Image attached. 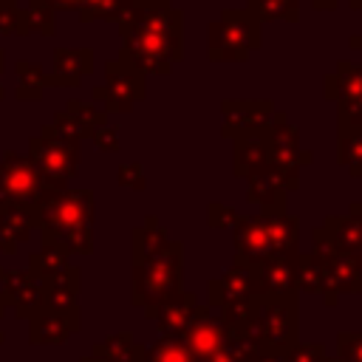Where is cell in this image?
<instances>
[{
  "mask_svg": "<svg viewBox=\"0 0 362 362\" xmlns=\"http://www.w3.org/2000/svg\"><path fill=\"white\" fill-rule=\"evenodd\" d=\"M127 6H130V0H82L76 11H79L82 23H90V20L119 23V17L124 14Z\"/></svg>",
  "mask_w": 362,
  "mask_h": 362,
  "instance_id": "32",
  "label": "cell"
},
{
  "mask_svg": "<svg viewBox=\"0 0 362 362\" xmlns=\"http://www.w3.org/2000/svg\"><path fill=\"white\" fill-rule=\"evenodd\" d=\"M325 235L331 238L337 252L362 255V204H351L348 215H331L322 223Z\"/></svg>",
  "mask_w": 362,
  "mask_h": 362,
  "instance_id": "19",
  "label": "cell"
},
{
  "mask_svg": "<svg viewBox=\"0 0 362 362\" xmlns=\"http://www.w3.org/2000/svg\"><path fill=\"white\" fill-rule=\"evenodd\" d=\"M221 113H223L221 133L229 139H243L266 130L269 119L274 116V105L269 99H223Z\"/></svg>",
  "mask_w": 362,
  "mask_h": 362,
  "instance_id": "10",
  "label": "cell"
},
{
  "mask_svg": "<svg viewBox=\"0 0 362 362\" xmlns=\"http://www.w3.org/2000/svg\"><path fill=\"white\" fill-rule=\"evenodd\" d=\"M65 113L76 122V127H79V136H82V139H90L102 124H107V113H105V110H96L93 105L79 102V99H68Z\"/></svg>",
  "mask_w": 362,
  "mask_h": 362,
  "instance_id": "29",
  "label": "cell"
},
{
  "mask_svg": "<svg viewBox=\"0 0 362 362\" xmlns=\"http://www.w3.org/2000/svg\"><path fill=\"white\" fill-rule=\"evenodd\" d=\"M337 3L339 0H311V6L320 8V11H331V8H337Z\"/></svg>",
  "mask_w": 362,
  "mask_h": 362,
  "instance_id": "46",
  "label": "cell"
},
{
  "mask_svg": "<svg viewBox=\"0 0 362 362\" xmlns=\"http://www.w3.org/2000/svg\"><path fill=\"white\" fill-rule=\"evenodd\" d=\"M286 181L274 167H263L246 178V198L260 206V215L286 212Z\"/></svg>",
  "mask_w": 362,
  "mask_h": 362,
  "instance_id": "14",
  "label": "cell"
},
{
  "mask_svg": "<svg viewBox=\"0 0 362 362\" xmlns=\"http://www.w3.org/2000/svg\"><path fill=\"white\" fill-rule=\"evenodd\" d=\"M119 59L144 76H164L184 59V14L170 0H130L119 17Z\"/></svg>",
  "mask_w": 362,
  "mask_h": 362,
  "instance_id": "1",
  "label": "cell"
},
{
  "mask_svg": "<svg viewBox=\"0 0 362 362\" xmlns=\"http://www.w3.org/2000/svg\"><path fill=\"white\" fill-rule=\"evenodd\" d=\"M0 280H3V269H0Z\"/></svg>",
  "mask_w": 362,
  "mask_h": 362,
  "instance_id": "53",
  "label": "cell"
},
{
  "mask_svg": "<svg viewBox=\"0 0 362 362\" xmlns=\"http://www.w3.org/2000/svg\"><path fill=\"white\" fill-rule=\"evenodd\" d=\"M348 6H351L354 11H359V8H362V0H348Z\"/></svg>",
  "mask_w": 362,
  "mask_h": 362,
  "instance_id": "50",
  "label": "cell"
},
{
  "mask_svg": "<svg viewBox=\"0 0 362 362\" xmlns=\"http://www.w3.org/2000/svg\"><path fill=\"white\" fill-rule=\"evenodd\" d=\"M181 339L187 342V348L195 359H209L229 342V334H226V325L221 322V317L212 308L201 305L195 320L189 322V328L181 334Z\"/></svg>",
  "mask_w": 362,
  "mask_h": 362,
  "instance_id": "11",
  "label": "cell"
},
{
  "mask_svg": "<svg viewBox=\"0 0 362 362\" xmlns=\"http://www.w3.org/2000/svg\"><path fill=\"white\" fill-rule=\"evenodd\" d=\"M0 99H3V85H0Z\"/></svg>",
  "mask_w": 362,
  "mask_h": 362,
  "instance_id": "52",
  "label": "cell"
},
{
  "mask_svg": "<svg viewBox=\"0 0 362 362\" xmlns=\"http://www.w3.org/2000/svg\"><path fill=\"white\" fill-rule=\"evenodd\" d=\"M3 65H6V59H3V51H0V74H3Z\"/></svg>",
  "mask_w": 362,
  "mask_h": 362,
  "instance_id": "51",
  "label": "cell"
},
{
  "mask_svg": "<svg viewBox=\"0 0 362 362\" xmlns=\"http://www.w3.org/2000/svg\"><path fill=\"white\" fill-rule=\"evenodd\" d=\"M266 235L272 246V257H297L300 255V221L288 212H272L263 215Z\"/></svg>",
  "mask_w": 362,
  "mask_h": 362,
  "instance_id": "22",
  "label": "cell"
},
{
  "mask_svg": "<svg viewBox=\"0 0 362 362\" xmlns=\"http://www.w3.org/2000/svg\"><path fill=\"white\" fill-rule=\"evenodd\" d=\"M260 42V20L249 8H226L209 23L206 54L212 62H243Z\"/></svg>",
  "mask_w": 362,
  "mask_h": 362,
  "instance_id": "5",
  "label": "cell"
},
{
  "mask_svg": "<svg viewBox=\"0 0 362 362\" xmlns=\"http://www.w3.org/2000/svg\"><path fill=\"white\" fill-rule=\"evenodd\" d=\"M198 297L192 291H178L175 297H170L158 311H156V325H158V334L161 337H181L189 322L195 320L198 314Z\"/></svg>",
  "mask_w": 362,
  "mask_h": 362,
  "instance_id": "18",
  "label": "cell"
},
{
  "mask_svg": "<svg viewBox=\"0 0 362 362\" xmlns=\"http://www.w3.org/2000/svg\"><path fill=\"white\" fill-rule=\"evenodd\" d=\"M6 305H8V297L3 294V288H0V317L6 314Z\"/></svg>",
  "mask_w": 362,
  "mask_h": 362,
  "instance_id": "47",
  "label": "cell"
},
{
  "mask_svg": "<svg viewBox=\"0 0 362 362\" xmlns=\"http://www.w3.org/2000/svg\"><path fill=\"white\" fill-rule=\"evenodd\" d=\"M337 136H362V102L337 105Z\"/></svg>",
  "mask_w": 362,
  "mask_h": 362,
  "instance_id": "37",
  "label": "cell"
},
{
  "mask_svg": "<svg viewBox=\"0 0 362 362\" xmlns=\"http://www.w3.org/2000/svg\"><path fill=\"white\" fill-rule=\"evenodd\" d=\"M68 266H71L68 255L62 249H57V246H48V243H42L40 252H31V257H28V272L37 274L40 280H48V277L65 272Z\"/></svg>",
  "mask_w": 362,
  "mask_h": 362,
  "instance_id": "26",
  "label": "cell"
},
{
  "mask_svg": "<svg viewBox=\"0 0 362 362\" xmlns=\"http://www.w3.org/2000/svg\"><path fill=\"white\" fill-rule=\"evenodd\" d=\"M28 161L40 170L51 189H65L79 170V141H62L40 133L28 141Z\"/></svg>",
  "mask_w": 362,
  "mask_h": 362,
  "instance_id": "7",
  "label": "cell"
},
{
  "mask_svg": "<svg viewBox=\"0 0 362 362\" xmlns=\"http://www.w3.org/2000/svg\"><path fill=\"white\" fill-rule=\"evenodd\" d=\"M79 280H82V274H79L76 266H68L65 272L42 280V305L40 308H48V311L65 314L71 320H79V305H76Z\"/></svg>",
  "mask_w": 362,
  "mask_h": 362,
  "instance_id": "13",
  "label": "cell"
},
{
  "mask_svg": "<svg viewBox=\"0 0 362 362\" xmlns=\"http://www.w3.org/2000/svg\"><path fill=\"white\" fill-rule=\"evenodd\" d=\"M263 294H297V257H269L257 263Z\"/></svg>",
  "mask_w": 362,
  "mask_h": 362,
  "instance_id": "23",
  "label": "cell"
},
{
  "mask_svg": "<svg viewBox=\"0 0 362 362\" xmlns=\"http://www.w3.org/2000/svg\"><path fill=\"white\" fill-rule=\"evenodd\" d=\"M133 345H136L133 337H130L127 331H122V334H110L107 339L96 342V345H93V354L102 356V359H107V362H124L127 354L133 351Z\"/></svg>",
  "mask_w": 362,
  "mask_h": 362,
  "instance_id": "36",
  "label": "cell"
},
{
  "mask_svg": "<svg viewBox=\"0 0 362 362\" xmlns=\"http://www.w3.org/2000/svg\"><path fill=\"white\" fill-rule=\"evenodd\" d=\"M37 3H45L51 11H74V8H79L82 0H37Z\"/></svg>",
  "mask_w": 362,
  "mask_h": 362,
  "instance_id": "44",
  "label": "cell"
},
{
  "mask_svg": "<svg viewBox=\"0 0 362 362\" xmlns=\"http://www.w3.org/2000/svg\"><path fill=\"white\" fill-rule=\"evenodd\" d=\"M325 99L339 102H362V62H339L334 74L325 76Z\"/></svg>",
  "mask_w": 362,
  "mask_h": 362,
  "instance_id": "25",
  "label": "cell"
},
{
  "mask_svg": "<svg viewBox=\"0 0 362 362\" xmlns=\"http://www.w3.org/2000/svg\"><path fill=\"white\" fill-rule=\"evenodd\" d=\"M45 192H51L48 181L28 161V156L6 153L0 158V201H14L34 206Z\"/></svg>",
  "mask_w": 362,
  "mask_h": 362,
  "instance_id": "9",
  "label": "cell"
},
{
  "mask_svg": "<svg viewBox=\"0 0 362 362\" xmlns=\"http://www.w3.org/2000/svg\"><path fill=\"white\" fill-rule=\"evenodd\" d=\"M167 240H170V238H167V232L158 226V221H156V218H147L144 226L133 229V257H144V255L156 252L158 246H164Z\"/></svg>",
  "mask_w": 362,
  "mask_h": 362,
  "instance_id": "33",
  "label": "cell"
},
{
  "mask_svg": "<svg viewBox=\"0 0 362 362\" xmlns=\"http://www.w3.org/2000/svg\"><path fill=\"white\" fill-rule=\"evenodd\" d=\"M34 229L31 221V206L14 204V201H0V249L3 255H14L20 240H28Z\"/></svg>",
  "mask_w": 362,
  "mask_h": 362,
  "instance_id": "21",
  "label": "cell"
},
{
  "mask_svg": "<svg viewBox=\"0 0 362 362\" xmlns=\"http://www.w3.org/2000/svg\"><path fill=\"white\" fill-rule=\"evenodd\" d=\"M31 221L42 243L65 255L93 252V192L90 189H51L31 206Z\"/></svg>",
  "mask_w": 362,
  "mask_h": 362,
  "instance_id": "2",
  "label": "cell"
},
{
  "mask_svg": "<svg viewBox=\"0 0 362 362\" xmlns=\"http://www.w3.org/2000/svg\"><path fill=\"white\" fill-rule=\"evenodd\" d=\"M238 218H240V215H238L232 206L221 204V201H212V204L206 206V223H209V229H226V226H235Z\"/></svg>",
  "mask_w": 362,
  "mask_h": 362,
  "instance_id": "39",
  "label": "cell"
},
{
  "mask_svg": "<svg viewBox=\"0 0 362 362\" xmlns=\"http://www.w3.org/2000/svg\"><path fill=\"white\" fill-rule=\"evenodd\" d=\"M286 362H325V348L320 342H297L291 351H286Z\"/></svg>",
  "mask_w": 362,
  "mask_h": 362,
  "instance_id": "40",
  "label": "cell"
},
{
  "mask_svg": "<svg viewBox=\"0 0 362 362\" xmlns=\"http://www.w3.org/2000/svg\"><path fill=\"white\" fill-rule=\"evenodd\" d=\"M351 48H362V31L356 37H351Z\"/></svg>",
  "mask_w": 362,
  "mask_h": 362,
  "instance_id": "48",
  "label": "cell"
},
{
  "mask_svg": "<svg viewBox=\"0 0 362 362\" xmlns=\"http://www.w3.org/2000/svg\"><path fill=\"white\" fill-rule=\"evenodd\" d=\"M272 257L263 215L238 218L235 223V263H263Z\"/></svg>",
  "mask_w": 362,
  "mask_h": 362,
  "instance_id": "15",
  "label": "cell"
},
{
  "mask_svg": "<svg viewBox=\"0 0 362 362\" xmlns=\"http://www.w3.org/2000/svg\"><path fill=\"white\" fill-rule=\"evenodd\" d=\"M93 71V51L90 48H57L54 51V71L45 74V85L57 88H76L82 76Z\"/></svg>",
  "mask_w": 362,
  "mask_h": 362,
  "instance_id": "17",
  "label": "cell"
},
{
  "mask_svg": "<svg viewBox=\"0 0 362 362\" xmlns=\"http://www.w3.org/2000/svg\"><path fill=\"white\" fill-rule=\"evenodd\" d=\"M246 6L260 23H272V20L297 23L300 20V0H246Z\"/></svg>",
  "mask_w": 362,
  "mask_h": 362,
  "instance_id": "27",
  "label": "cell"
},
{
  "mask_svg": "<svg viewBox=\"0 0 362 362\" xmlns=\"http://www.w3.org/2000/svg\"><path fill=\"white\" fill-rule=\"evenodd\" d=\"M362 291V255H345L337 252L325 263L322 274V300L325 305H334L339 294H359Z\"/></svg>",
  "mask_w": 362,
  "mask_h": 362,
  "instance_id": "12",
  "label": "cell"
},
{
  "mask_svg": "<svg viewBox=\"0 0 362 362\" xmlns=\"http://www.w3.org/2000/svg\"><path fill=\"white\" fill-rule=\"evenodd\" d=\"M184 283V243L167 240L156 252L144 257H133V305L144 311V317H156V311L175 297Z\"/></svg>",
  "mask_w": 362,
  "mask_h": 362,
  "instance_id": "3",
  "label": "cell"
},
{
  "mask_svg": "<svg viewBox=\"0 0 362 362\" xmlns=\"http://www.w3.org/2000/svg\"><path fill=\"white\" fill-rule=\"evenodd\" d=\"M257 362H286V354L283 351H260Z\"/></svg>",
  "mask_w": 362,
  "mask_h": 362,
  "instance_id": "45",
  "label": "cell"
},
{
  "mask_svg": "<svg viewBox=\"0 0 362 362\" xmlns=\"http://www.w3.org/2000/svg\"><path fill=\"white\" fill-rule=\"evenodd\" d=\"M147 362H195L181 337H158L147 348Z\"/></svg>",
  "mask_w": 362,
  "mask_h": 362,
  "instance_id": "31",
  "label": "cell"
},
{
  "mask_svg": "<svg viewBox=\"0 0 362 362\" xmlns=\"http://www.w3.org/2000/svg\"><path fill=\"white\" fill-rule=\"evenodd\" d=\"M17 99H37L45 88V71L34 62H17Z\"/></svg>",
  "mask_w": 362,
  "mask_h": 362,
  "instance_id": "34",
  "label": "cell"
},
{
  "mask_svg": "<svg viewBox=\"0 0 362 362\" xmlns=\"http://www.w3.org/2000/svg\"><path fill=\"white\" fill-rule=\"evenodd\" d=\"M269 167V147H266V136L255 133V136H243L235 139V150H232V173L238 178H249L257 170Z\"/></svg>",
  "mask_w": 362,
  "mask_h": 362,
  "instance_id": "24",
  "label": "cell"
},
{
  "mask_svg": "<svg viewBox=\"0 0 362 362\" xmlns=\"http://www.w3.org/2000/svg\"><path fill=\"white\" fill-rule=\"evenodd\" d=\"M82 362H107V359H102V356H96V354H90V356H85Z\"/></svg>",
  "mask_w": 362,
  "mask_h": 362,
  "instance_id": "49",
  "label": "cell"
},
{
  "mask_svg": "<svg viewBox=\"0 0 362 362\" xmlns=\"http://www.w3.org/2000/svg\"><path fill=\"white\" fill-rule=\"evenodd\" d=\"M263 136L269 147V167H274L283 175L286 189L294 192L300 187V167L311 164V153L300 147V130L288 122L283 110H274Z\"/></svg>",
  "mask_w": 362,
  "mask_h": 362,
  "instance_id": "6",
  "label": "cell"
},
{
  "mask_svg": "<svg viewBox=\"0 0 362 362\" xmlns=\"http://www.w3.org/2000/svg\"><path fill=\"white\" fill-rule=\"evenodd\" d=\"M337 359L339 362H362V331L337 334Z\"/></svg>",
  "mask_w": 362,
  "mask_h": 362,
  "instance_id": "38",
  "label": "cell"
},
{
  "mask_svg": "<svg viewBox=\"0 0 362 362\" xmlns=\"http://www.w3.org/2000/svg\"><path fill=\"white\" fill-rule=\"evenodd\" d=\"M28 34H40V37L54 34V11L45 3L31 0L28 8H20V37Z\"/></svg>",
  "mask_w": 362,
  "mask_h": 362,
  "instance_id": "28",
  "label": "cell"
},
{
  "mask_svg": "<svg viewBox=\"0 0 362 362\" xmlns=\"http://www.w3.org/2000/svg\"><path fill=\"white\" fill-rule=\"evenodd\" d=\"M337 161L354 178H362V136H337Z\"/></svg>",
  "mask_w": 362,
  "mask_h": 362,
  "instance_id": "35",
  "label": "cell"
},
{
  "mask_svg": "<svg viewBox=\"0 0 362 362\" xmlns=\"http://www.w3.org/2000/svg\"><path fill=\"white\" fill-rule=\"evenodd\" d=\"M90 139H93V144H96L99 150H105V153H116V150H119V130L110 127V124H102Z\"/></svg>",
  "mask_w": 362,
  "mask_h": 362,
  "instance_id": "43",
  "label": "cell"
},
{
  "mask_svg": "<svg viewBox=\"0 0 362 362\" xmlns=\"http://www.w3.org/2000/svg\"><path fill=\"white\" fill-rule=\"evenodd\" d=\"M28 325H31L28 328V339L31 342H37V345H59L79 328V320H71V317L48 311V308H37L28 317Z\"/></svg>",
  "mask_w": 362,
  "mask_h": 362,
  "instance_id": "20",
  "label": "cell"
},
{
  "mask_svg": "<svg viewBox=\"0 0 362 362\" xmlns=\"http://www.w3.org/2000/svg\"><path fill=\"white\" fill-rule=\"evenodd\" d=\"M3 294L8 297V305H14V314L28 320L42 305V280L37 274L25 272H3Z\"/></svg>",
  "mask_w": 362,
  "mask_h": 362,
  "instance_id": "16",
  "label": "cell"
},
{
  "mask_svg": "<svg viewBox=\"0 0 362 362\" xmlns=\"http://www.w3.org/2000/svg\"><path fill=\"white\" fill-rule=\"evenodd\" d=\"M144 93V74L122 59H110L105 65V85L93 88V99L105 105V113H127Z\"/></svg>",
  "mask_w": 362,
  "mask_h": 362,
  "instance_id": "8",
  "label": "cell"
},
{
  "mask_svg": "<svg viewBox=\"0 0 362 362\" xmlns=\"http://www.w3.org/2000/svg\"><path fill=\"white\" fill-rule=\"evenodd\" d=\"M116 181L127 189H144V167L139 161L133 164H122L119 173H116Z\"/></svg>",
  "mask_w": 362,
  "mask_h": 362,
  "instance_id": "42",
  "label": "cell"
},
{
  "mask_svg": "<svg viewBox=\"0 0 362 362\" xmlns=\"http://www.w3.org/2000/svg\"><path fill=\"white\" fill-rule=\"evenodd\" d=\"M300 311H297V294H263L257 317L246 334L252 345L260 351H291L297 345L300 334Z\"/></svg>",
  "mask_w": 362,
  "mask_h": 362,
  "instance_id": "4",
  "label": "cell"
},
{
  "mask_svg": "<svg viewBox=\"0 0 362 362\" xmlns=\"http://www.w3.org/2000/svg\"><path fill=\"white\" fill-rule=\"evenodd\" d=\"M0 34L20 37V8L14 0H0Z\"/></svg>",
  "mask_w": 362,
  "mask_h": 362,
  "instance_id": "41",
  "label": "cell"
},
{
  "mask_svg": "<svg viewBox=\"0 0 362 362\" xmlns=\"http://www.w3.org/2000/svg\"><path fill=\"white\" fill-rule=\"evenodd\" d=\"M322 274H325V266L311 252L297 255V291L320 294L322 291Z\"/></svg>",
  "mask_w": 362,
  "mask_h": 362,
  "instance_id": "30",
  "label": "cell"
},
{
  "mask_svg": "<svg viewBox=\"0 0 362 362\" xmlns=\"http://www.w3.org/2000/svg\"><path fill=\"white\" fill-rule=\"evenodd\" d=\"M0 255H3V249H0Z\"/></svg>",
  "mask_w": 362,
  "mask_h": 362,
  "instance_id": "54",
  "label": "cell"
}]
</instances>
